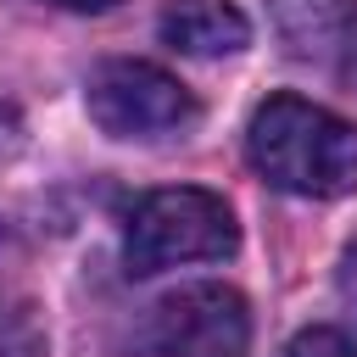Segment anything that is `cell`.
I'll return each instance as SVG.
<instances>
[{"label": "cell", "instance_id": "6da1fadb", "mask_svg": "<svg viewBox=\"0 0 357 357\" xmlns=\"http://www.w3.org/2000/svg\"><path fill=\"white\" fill-rule=\"evenodd\" d=\"M245 156L284 195L335 201L357 190V123L307 95H268L245 123Z\"/></svg>", "mask_w": 357, "mask_h": 357}, {"label": "cell", "instance_id": "7a4b0ae2", "mask_svg": "<svg viewBox=\"0 0 357 357\" xmlns=\"http://www.w3.org/2000/svg\"><path fill=\"white\" fill-rule=\"evenodd\" d=\"M240 245V223L229 212L223 195L195 190V184H173V190H151L134 201L128 229H123V262L128 273H162L178 262H223Z\"/></svg>", "mask_w": 357, "mask_h": 357}, {"label": "cell", "instance_id": "3957f363", "mask_svg": "<svg viewBox=\"0 0 357 357\" xmlns=\"http://www.w3.org/2000/svg\"><path fill=\"white\" fill-rule=\"evenodd\" d=\"M84 106L112 139H167L195 123V95L156 61H100L84 84Z\"/></svg>", "mask_w": 357, "mask_h": 357}, {"label": "cell", "instance_id": "277c9868", "mask_svg": "<svg viewBox=\"0 0 357 357\" xmlns=\"http://www.w3.org/2000/svg\"><path fill=\"white\" fill-rule=\"evenodd\" d=\"M156 357H251V307L229 284H184L151 312Z\"/></svg>", "mask_w": 357, "mask_h": 357}, {"label": "cell", "instance_id": "5b68a950", "mask_svg": "<svg viewBox=\"0 0 357 357\" xmlns=\"http://www.w3.org/2000/svg\"><path fill=\"white\" fill-rule=\"evenodd\" d=\"M162 39L184 56H234L251 45V22L229 6V0H167L162 11Z\"/></svg>", "mask_w": 357, "mask_h": 357}, {"label": "cell", "instance_id": "8992f818", "mask_svg": "<svg viewBox=\"0 0 357 357\" xmlns=\"http://www.w3.org/2000/svg\"><path fill=\"white\" fill-rule=\"evenodd\" d=\"M279 17L301 56H329L357 73V0H284Z\"/></svg>", "mask_w": 357, "mask_h": 357}, {"label": "cell", "instance_id": "52a82bcc", "mask_svg": "<svg viewBox=\"0 0 357 357\" xmlns=\"http://www.w3.org/2000/svg\"><path fill=\"white\" fill-rule=\"evenodd\" d=\"M284 357H357V340H351L346 329L312 324V329H301V335L284 346Z\"/></svg>", "mask_w": 357, "mask_h": 357}, {"label": "cell", "instance_id": "ba28073f", "mask_svg": "<svg viewBox=\"0 0 357 357\" xmlns=\"http://www.w3.org/2000/svg\"><path fill=\"white\" fill-rule=\"evenodd\" d=\"M340 296H346V307L357 312V240H351L346 257H340Z\"/></svg>", "mask_w": 357, "mask_h": 357}, {"label": "cell", "instance_id": "9c48e42d", "mask_svg": "<svg viewBox=\"0 0 357 357\" xmlns=\"http://www.w3.org/2000/svg\"><path fill=\"white\" fill-rule=\"evenodd\" d=\"M50 6H61V11H112L117 0H50Z\"/></svg>", "mask_w": 357, "mask_h": 357}]
</instances>
